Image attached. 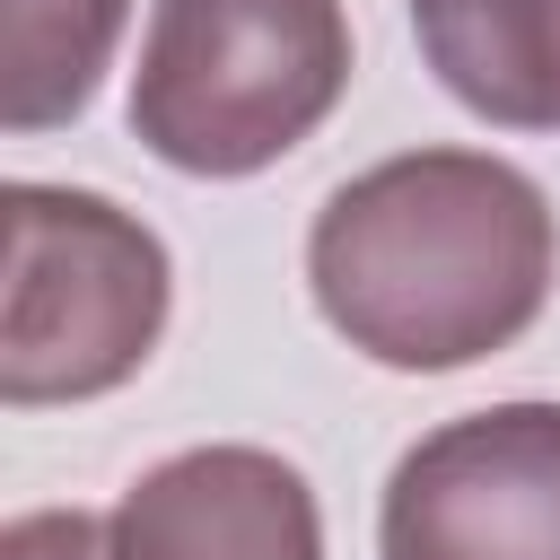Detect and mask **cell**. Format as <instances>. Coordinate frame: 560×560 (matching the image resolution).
<instances>
[{
  "instance_id": "cell-1",
  "label": "cell",
  "mask_w": 560,
  "mask_h": 560,
  "mask_svg": "<svg viewBox=\"0 0 560 560\" xmlns=\"http://www.w3.org/2000/svg\"><path fill=\"white\" fill-rule=\"evenodd\" d=\"M560 271L542 184L490 149H402L350 175L306 228L324 324L402 376H446L508 350Z\"/></svg>"
},
{
  "instance_id": "cell-5",
  "label": "cell",
  "mask_w": 560,
  "mask_h": 560,
  "mask_svg": "<svg viewBox=\"0 0 560 560\" xmlns=\"http://www.w3.org/2000/svg\"><path fill=\"white\" fill-rule=\"evenodd\" d=\"M114 560H324V508L271 446H184L149 464L114 516Z\"/></svg>"
},
{
  "instance_id": "cell-4",
  "label": "cell",
  "mask_w": 560,
  "mask_h": 560,
  "mask_svg": "<svg viewBox=\"0 0 560 560\" xmlns=\"http://www.w3.org/2000/svg\"><path fill=\"white\" fill-rule=\"evenodd\" d=\"M376 560H560V402H490L402 446Z\"/></svg>"
},
{
  "instance_id": "cell-3",
  "label": "cell",
  "mask_w": 560,
  "mask_h": 560,
  "mask_svg": "<svg viewBox=\"0 0 560 560\" xmlns=\"http://www.w3.org/2000/svg\"><path fill=\"white\" fill-rule=\"evenodd\" d=\"M9 289H0V402H96L131 385L166 332V245L105 192L9 184Z\"/></svg>"
},
{
  "instance_id": "cell-2",
  "label": "cell",
  "mask_w": 560,
  "mask_h": 560,
  "mask_svg": "<svg viewBox=\"0 0 560 560\" xmlns=\"http://www.w3.org/2000/svg\"><path fill=\"white\" fill-rule=\"evenodd\" d=\"M350 88L341 0H149L131 140L201 184L280 166Z\"/></svg>"
},
{
  "instance_id": "cell-7",
  "label": "cell",
  "mask_w": 560,
  "mask_h": 560,
  "mask_svg": "<svg viewBox=\"0 0 560 560\" xmlns=\"http://www.w3.org/2000/svg\"><path fill=\"white\" fill-rule=\"evenodd\" d=\"M122 18H131V0H9L0 122L18 140L61 131L96 96V79H105V61L122 44Z\"/></svg>"
},
{
  "instance_id": "cell-6",
  "label": "cell",
  "mask_w": 560,
  "mask_h": 560,
  "mask_svg": "<svg viewBox=\"0 0 560 560\" xmlns=\"http://www.w3.org/2000/svg\"><path fill=\"white\" fill-rule=\"evenodd\" d=\"M438 88L490 131H560V0H402Z\"/></svg>"
},
{
  "instance_id": "cell-8",
  "label": "cell",
  "mask_w": 560,
  "mask_h": 560,
  "mask_svg": "<svg viewBox=\"0 0 560 560\" xmlns=\"http://www.w3.org/2000/svg\"><path fill=\"white\" fill-rule=\"evenodd\" d=\"M0 560H114V551H105V516H88V508H26V516H9Z\"/></svg>"
}]
</instances>
